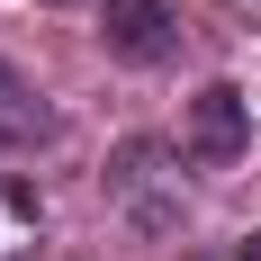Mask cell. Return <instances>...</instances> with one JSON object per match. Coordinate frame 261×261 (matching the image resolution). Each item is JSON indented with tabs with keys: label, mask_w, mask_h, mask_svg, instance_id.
I'll return each instance as SVG.
<instances>
[{
	"label": "cell",
	"mask_w": 261,
	"mask_h": 261,
	"mask_svg": "<svg viewBox=\"0 0 261 261\" xmlns=\"http://www.w3.org/2000/svg\"><path fill=\"white\" fill-rule=\"evenodd\" d=\"M243 261H261V234H252V243H243Z\"/></svg>",
	"instance_id": "obj_3"
},
{
	"label": "cell",
	"mask_w": 261,
	"mask_h": 261,
	"mask_svg": "<svg viewBox=\"0 0 261 261\" xmlns=\"http://www.w3.org/2000/svg\"><path fill=\"white\" fill-rule=\"evenodd\" d=\"M108 45L126 54V63L171 54V9H162V0H108Z\"/></svg>",
	"instance_id": "obj_1"
},
{
	"label": "cell",
	"mask_w": 261,
	"mask_h": 261,
	"mask_svg": "<svg viewBox=\"0 0 261 261\" xmlns=\"http://www.w3.org/2000/svg\"><path fill=\"white\" fill-rule=\"evenodd\" d=\"M189 144H198L207 162H234V153H243V90H225V81L198 90V108H189Z\"/></svg>",
	"instance_id": "obj_2"
}]
</instances>
